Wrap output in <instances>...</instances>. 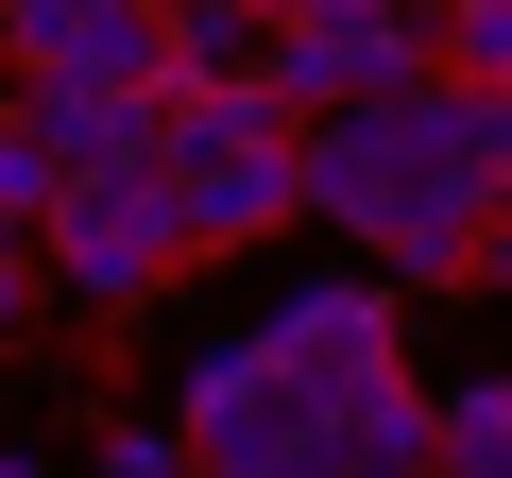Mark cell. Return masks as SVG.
<instances>
[{"label":"cell","mask_w":512,"mask_h":478,"mask_svg":"<svg viewBox=\"0 0 512 478\" xmlns=\"http://www.w3.org/2000/svg\"><path fill=\"white\" fill-rule=\"evenodd\" d=\"M410 69H427V0H325V18H274V52H256V86H274L291 120L376 103V86H410Z\"/></svg>","instance_id":"obj_4"},{"label":"cell","mask_w":512,"mask_h":478,"mask_svg":"<svg viewBox=\"0 0 512 478\" xmlns=\"http://www.w3.org/2000/svg\"><path fill=\"white\" fill-rule=\"evenodd\" d=\"M171 427H188V478H342V393L256 359V342H205Z\"/></svg>","instance_id":"obj_2"},{"label":"cell","mask_w":512,"mask_h":478,"mask_svg":"<svg viewBox=\"0 0 512 478\" xmlns=\"http://www.w3.org/2000/svg\"><path fill=\"white\" fill-rule=\"evenodd\" d=\"M478 154H495V205H512V86H478Z\"/></svg>","instance_id":"obj_12"},{"label":"cell","mask_w":512,"mask_h":478,"mask_svg":"<svg viewBox=\"0 0 512 478\" xmlns=\"http://www.w3.org/2000/svg\"><path fill=\"white\" fill-rule=\"evenodd\" d=\"M239 342L291 359V376H325V393H359V376H393V274H291V308L239 325Z\"/></svg>","instance_id":"obj_6"},{"label":"cell","mask_w":512,"mask_h":478,"mask_svg":"<svg viewBox=\"0 0 512 478\" xmlns=\"http://www.w3.org/2000/svg\"><path fill=\"white\" fill-rule=\"evenodd\" d=\"M478 291H512V205H495V239H478Z\"/></svg>","instance_id":"obj_13"},{"label":"cell","mask_w":512,"mask_h":478,"mask_svg":"<svg viewBox=\"0 0 512 478\" xmlns=\"http://www.w3.org/2000/svg\"><path fill=\"white\" fill-rule=\"evenodd\" d=\"M18 120L52 137V171H154L171 154V86H52V69H18Z\"/></svg>","instance_id":"obj_7"},{"label":"cell","mask_w":512,"mask_h":478,"mask_svg":"<svg viewBox=\"0 0 512 478\" xmlns=\"http://www.w3.org/2000/svg\"><path fill=\"white\" fill-rule=\"evenodd\" d=\"M0 478H35V444H0Z\"/></svg>","instance_id":"obj_15"},{"label":"cell","mask_w":512,"mask_h":478,"mask_svg":"<svg viewBox=\"0 0 512 478\" xmlns=\"http://www.w3.org/2000/svg\"><path fill=\"white\" fill-rule=\"evenodd\" d=\"M103 478H188V427H171V410H120V427H103Z\"/></svg>","instance_id":"obj_10"},{"label":"cell","mask_w":512,"mask_h":478,"mask_svg":"<svg viewBox=\"0 0 512 478\" xmlns=\"http://www.w3.org/2000/svg\"><path fill=\"white\" fill-rule=\"evenodd\" d=\"M256 52H274L256 0H171V86H256Z\"/></svg>","instance_id":"obj_8"},{"label":"cell","mask_w":512,"mask_h":478,"mask_svg":"<svg viewBox=\"0 0 512 478\" xmlns=\"http://www.w3.org/2000/svg\"><path fill=\"white\" fill-rule=\"evenodd\" d=\"M291 171H308V222H342L393 291H478V239H495L478 86L410 69L376 103H325V120H291Z\"/></svg>","instance_id":"obj_1"},{"label":"cell","mask_w":512,"mask_h":478,"mask_svg":"<svg viewBox=\"0 0 512 478\" xmlns=\"http://www.w3.org/2000/svg\"><path fill=\"white\" fill-rule=\"evenodd\" d=\"M0 69H52V86H171V0H0Z\"/></svg>","instance_id":"obj_5"},{"label":"cell","mask_w":512,"mask_h":478,"mask_svg":"<svg viewBox=\"0 0 512 478\" xmlns=\"http://www.w3.org/2000/svg\"><path fill=\"white\" fill-rule=\"evenodd\" d=\"M427 69L444 86H512V0H427Z\"/></svg>","instance_id":"obj_9"},{"label":"cell","mask_w":512,"mask_h":478,"mask_svg":"<svg viewBox=\"0 0 512 478\" xmlns=\"http://www.w3.org/2000/svg\"><path fill=\"white\" fill-rule=\"evenodd\" d=\"M256 18H325V0H256Z\"/></svg>","instance_id":"obj_14"},{"label":"cell","mask_w":512,"mask_h":478,"mask_svg":"<svg viewBox=\"0 0 512 478\" xmlns=\"http://www.w3.org/2000/svg\"><path fill=\"white\" fill-rule=\"evenodd\" d=\"M35 308H52V257H35V222H0V342H18Z\"/></svg>","instance_id":"obj_11"},{"label":"cell","mask_w":512,"mask_h":478,"mask_svg":"<svg viewBox=\"0 0 512 478\" xmlns=\"http://www.w3.org/2000/svg\"><path fill=\"white\" fill-rule=\"evenodd\" d=\"M35 257L69 308H154L188 274V222H171V171H69L52 222H35Z\"/></svg>","instance_id":"obj_3"}]
</instances>
